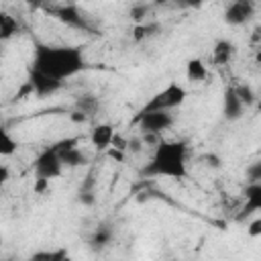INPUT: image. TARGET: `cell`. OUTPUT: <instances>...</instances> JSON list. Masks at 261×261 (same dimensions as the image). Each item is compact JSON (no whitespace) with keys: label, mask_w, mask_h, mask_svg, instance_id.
Returning <instances> with one entry per match:
<instances>
[{"label":"cell","mask_w":261,"mask_h":261,"mask_svg":"<svg viewBox=\"0 0 261 261\" xmlns=\"http://www.w3.org/2000/svg\"><path fill=\"white\" fill-rule=\"evenodd\" d=\"M27 82L33 88V94L37 98L51 96L61 88V82H57V80H53V77H49V75H45V73H41V71H37L33 67H29V80Z\"/></svg>","instance_id":"52a82bcc"},{"label":"cell","mask_w":261,"mask_h":261,"mask_svg":"<svg viewBox=\"0 0 261 261\" xmlns=\"http://www.w3.org/2000/svg\"><path fill=\"white\" fill-rule=\"evenodd\" d=\"M18 33V22L8 12H0V41H8Z\"/></svg>","instance_id":"ac0fdd59"},{"label":"cell","mask_w":261,"mask_h":261,"mask_svg":"<svg viewBox=\"0 0 261 261\" xmlns=\"http://www.w3.org/2000/svg\"><path fill=\"white\" fill-rule=\"evenodd\" d=\"M47 190H49V179H39V177H35L33 192H35V194H45Z\"/></svg>","instance_id":"4316f807"},{"label":"cell","mask_w":261,"mask_h":261,"mask_svg":"<svg viewBox=\"0 0 261 261\" xmlns=\"http://www.w3.org/2000/svg\"><path fill=\"white\" fill-rule=\"evenodd\" d=\"M147 177H188V145L184 141H161L155 147L151 161L141 169Z\"/></svg>","instance_id":"7a4b0ae2"},{"label":"cell","mask_w":261,"mask_h":261,"mask_svg":"<svg viewBox=\"0 0 261 261\" xmlns=\"http://www.w3.org/2000/svg\"><path fill=\"white\" fill-rule=\"evenodd\" d=\"M69 118H71L73 122H86V120H88V114H86V112H82V110H73Z\"/></svg>","instance_id":"83f0119b"},{"label":"cell","mask_w":261,"mask_h":261,"mask_svg":"<svg viewBox=\"0 0 261 261\" xmlns=\"http://www.w3.org/2000/svg\"><path fill=\"white\" fill-rule=\"evenodd\" d=\"M224 22L230 27H241L247 24L255 16V6L249 0H234L224 8Z\"/></svg>","instance_id":"8992f818"},{"label":"cell","mask_w":261,"mask_h":261,"mask_svg":"<svg viewBox=\"0 0 261 261\" xmlns=\"http://www.w3.org/2000/svg\"><path fill=\"white\" fill-rule=\"evenodd\" d=\"M188 98V90L177 84V82H169L163 90H159L157 94H153L149 98V102H145V106L137 112V114H147V112H171L173 108L181 106Z\"/></svg>","instance_id":"3957f363"},{"label":"cell","mask_w":261,"mask_h":261,"mask_svg":"<svg viewBox=\"0 0 261 261\" xmlns=\"http://www.w3.org/2000/svg\"><path fill=\"white\" fill-rule=\"evenodd\" d=\"M114 137H116V133H114L112 124L102 122V124H96V126L92 128V133H90V143H92V147L98 149V151H108V149L112 147Z\"/></svg>","instance_id":"30bf717a"},{"label":"cell","mask_w":261,"mask_h":261,"mask_svg":"<svg viewBox=\"0 0 261 261\" xmlns=\"http://www.w3.org/2000/svg\"><path fill=\"white\" fill-rule=\"evenodd\" d=\"M133 122L139 126L141 135H149V133L161 135L173 126L175 116L171 112H147V114H137Z\"/></svg>","instance_id":"5b68a950"},{"label":"cell","mask_w":261,"mask_h":261,"mask_svg":"<svg viewBox=\"0 0 261 261\" xmlns=\"http://www.w3.org/2000/svg\"><path fill=\"white\" fill-rule=\"evenodd\" d=\"M53 14L57 20L69 24V27H75V29H88V22L86 18L82 16V12L77 10V6L73 4H63V6H57L53 8Z\"/></svg>","instance_id":"8fae6325"},{"label":"cell","mask_w":261,"mask_h":261,"mask_svg":"<svg viewBox=\"0 0 261 261\" xmlns=\"http://www.w3.org/2000/svg\"><path fill=\"white\" fill-rule=\"evenodd\" d=\"M245 175H247V181L253 184V181H261V159L249 163L245 167Z\"/></svg>","instance_id":"603a6c76"},{"label":"cell","mask_w":261,"mask_h":261,"mask_svg":"<svg viewBox=\"0 0 261 261\" xmlns=\"http://www.w3.org/2000/svg\"><path fill=\"white\" fill-rule=\"evenodd\" d=\"M243 112H245V104H243L241 98L237 96L234 88L228 86V88L224 90V94H222V116H224L228 122H234V120H239V118L243 116Z\"/></svg>","instance_id":"9c48e42d"},{"label":"cell","mask_w":261,"mask_h":261,"mask_svg":"<svg viewBox=\"0 0 261 261\" xmlns=\"http://www.w3.org/2000/svg\"><path fill=\"white\" fill-rule=\"evenodd\" d=\"M77 202L84 206H94L96 204V192L94 190H80L77 192Z\"/></svg>","instance_id":"cb8c5ba5"},{"label":"cell","mask_w":261,"mask_h":261,"mask_svg":"<svg viewBox=\"0 0 261 261\" xmlns=\"http://www.w3.org/2000/svg\"><path fill=\"white\" fill-rule=\"evenodd\" d=\"M128 149L135 151V153H139L143 149V139H130L128 141Z\"/></svg>","instance_id":"f546056e"},{"label":"cell","mask_w":261,"mask_h":261,"mask_svg":"<svg viewBox=\"0 0 261 261\" xmlns=\"http://www.w3.org/2000/svg\"><path fill=\"white\" fill-rule=\"evenodd\" d=\"M16 147H18L16 139H14L6 128H2V130H0V155H2V157L14 155V153H16Z\"/></svg>","instance_id":"d6986e66"},{"label":"cell","mask_w":261,"mask_h":261,"mask_svg":"<svg viewBox=\"0 0 261 261\" xmlns=\"http://www.w3.org/2000/svg\"><path fill=\"white\" fill-rule=\"evenodd\" d=\"M29 67L63 84V80H69V77L82 73L84 69H88V61H86L82 47H77V45L37 43L35 51H33V61Z\"/></svg>","instance_id":"6da1fadb"},{"label":"cell","mask_w":261,"mask_h":261,"mask_svg":"<svg viewBox=\"0 0 261 261\" xmlns=\"http://www.w3.org/2000/svg\"><path fill=\"white\" fill-rule=\"evenodd\" d=\"M149 10H151V6H149V4H145V2H137V4H133V6H130L128 16H130L137 24H141V22L145 20V16L149 14Z\"/></svg>","instance_id":"44dd1931"},{"label":"cell","mask_w":261,"mask_h":261,"mask_svg":"<svg viewBox=\"0 0 261 261\" xmlns=\"http://www.w3.org/2000/svg\"><path fill=\"white\" fill-rule=\"evenodd\" d=\"M8 177H10L8 165H6V163H2V165H0V184H6V181H8Z\"/></svg>","instance_id":"1f68e13d"},{"label":"cell","mask_w":261,"mask_h":261,"mask_svg":"<svg viewBox=\"0 0 261 261\" xmlns=\"http://www.w3.org/2000/svg\"><path fill=\"white\" fill-rule=\"evenodd\" d=\"M106 153H108L110 159H116V161H122V159H124V151H120V149H116V147H114V149H108Z\"/></svg>","instance_id":"f1b7e54d"},{"label":"cell","mask_w":261,"mask_h":261,"mask_svg":"<svg viewBox=\"0 0 261 261\" xmlns=\"http://www.w3.org/2000/svg\"><path fill=\"white\" fill-rule=\"evenodd\" d=\"M243 196H245V204H243V208H241V212L237 216L239 220H243V218L251 216L253 212H259L261 210V181L247 184Z\"/></svg>","instance_id":"ba28073f"},{"label":"cell","mask_w":261,"mask_h":261,"mask_svg":"<svg viewBox=\"0 0 261 261\" xmlns=\"http://www.w3.org/2000/svg\"><path fill=\"white\" fill-rule=\"evenodd\" d=\"M251 43H253V45H259V43H261V24H257V27L253 29V33H251Z\"/></svg>","instance_id":"4dcf8cb0"},{"label":"cell","mask_w":261,"mask_h":261,"mask_svg":"<svg viewBox=\"0 0 261 261\" xmlns=\"http://www.w3.org/2000/svg\"><path fill=\"white\" fill-rule=\"evenodd\" d=\"M234 53H237V47H234V43L232 41H228V39H218L216 43H214V47H212V53H210V61H212V65H228L230 63V59L234 57Z\"/></svg>","instance_id":"7c38bea8"},{"label":"cell","mask_w":261,"mask_h":261,"mask_svg":"<svg viewBox=\"0 0 261 261\" xmlns=\"http://www.w3.org/2000/svg\"><path fill=\"white\" fill-rule=\"evenodd\" d=\"M202 161H206V165H208L210 169H218V167L222 165V159H220L216 153H206V155H202Z\"/></svg>","instance_id":"d4e9b609"},{"label":"cell","mask_w":261,"mask_h":261,"mask_svg":"<svg viewBox=\"0 0 261 261\" xmlns=\"http://www.w3.org/2000/svg\"><path fill=\"white\" fill-rule=\"evenodd\" d=\"M98 106V102H96V98L94 96H90V94H86V96H80L77 100H75V110H82V112H92L94 108Z\"/></svg>","instance_id":"7402d4cb"},{"label":"cell","mask_w":261,"mask_h":261,"mask_svg":"<svg viewBox=\"0 0 261 261\" xmlns=\"http://www.w3.org/2000/svg\"><path fill=\"white\" fill-rule=\"evenodd\" d=\"M247 234H249L251 239L261 237V218H255V220L249 222V226H247Z\"/></svg>","instance_id":"484cf974"},{"label":"cell","mask_w":261,"mask_h":261,"mask_svg":"<svg viewBox=\"0 0 261 261\" xmlns=\"http://www.w3.org/2000/svg\"><path fill=\"white\" fill-rule=\"evenodd\" d=\"M255 63L257 65H261V47L257 49V53H255Z\"/></svg>","instance_id":"d6a6232c"},{"label":"cell","mask_w":261,"mask_h":261,"mask_svg":"<svg viewBox=\"0 0 261 261\" xmlns=\"http://www.w3.org/2000/svg\"><path fill=\"white\" fill-rule=\"evenodd\" d=\"M232 88H234L237 96L241 98V102L245 106H253L257 102V96H255V92H253V88L249 84H239V86H232Z\"/></svg>","instance_id":"ffe728a7"},{"label":"cell","mask_w":261,"mask_h":261,"mask_svg":"<svg viewBox=\"0 0 261 261\" xmlns=\"http://www.w3.org/2000/svg\"><path fill=\"white\" fill-rule=\"evenodd\" d=\"M33 171H35V177L39 179H55L61 175L63 171V163H61V157L59 153L49 145L45 147L33 161Z\"/></svg>","instance_id":"277c9868"},{"label":"cell","mask_w":261,"mask_h":261,"mask_svg":"<svg viewBox=\"0 0 261 261\" xmlns=\"http://www.w3.org/2000/svg\"><path fill=\"white\" fill-rule=\"evenodd\" d=\"M186 77H188V82H194V84L204 82V80L208 77V67H206V63H204L200 57L188 59V63H186Z\"/></svg>","instance_id":"5bb4252c"},{"label":"cell","mask_w":261,"mask_h":261,"mask_svg":"<svg viewBox=\"0 0 261 261\" xmlns=\"http://www.w3.org/2000/svg\"><path fill=\"white\" fill-rule=\"evenodd\" d=\"M59 157H61L63 167H84V165H88V163H90L88 155H86L80 147H73V149L63 151Z\"/></svg>","instance_id":"2e32d148"},{"label":"cell","mask_w":261,"mask_h":261,"mask_svg":"<svg viewBox=\"0 0 261 261\" xmlns=\"http://www.w3.org/2000/svg\"><path fill=\"white\" fill-rule=\"evenodd\" d=\"M159 33H161V24L157 20H149V22H141V24H135L133 27V39L137 43L147 41L151 37H157Z\"/></svg>","instance_id":"9a60e30c"},{"label":"cell","mask_w":261,"mask_h":261,"mask_svg":"<svg viewBox=\"0 0 261 261\" xmlns=\"http://www.w3.org/2000/svg\"><path fill=\"white\" fill-rule=\"evenodd\" d=\"M112 239H114V230H112L108 224H100V226H96L94 232L90 234L88 245H90L92 251H102V249H106V247L112 243Z\"/></svg>","instance_id":"4fadbf2b"},{"label":"cell","mask_w":261,"mask_h":261,"mask_svg":"<svg viewBox=\"0 0 261 261\" xmlns=\"http://www.w3.org/2000/svg\"><path fill=\"white\" fill-rule=\"evenodd\" d=\"M259 110H261V104H259Z\"/></svg>","instance_id":"836d02e7"},{"label":"cell","mask_w":261,"mask_h":261,"mask_svg":"<svg viewBox=\"0 0 261 261\" xmlns=\"http://www.w3.org/2000/svg\"><path fill=\"white\" fill-rule=\"evenodd\" d=\"M29 261H69V253L65 247L59 249H43L31 255Z\"/></svg>","instance_id":"e0dca14e"}]
</instances>
